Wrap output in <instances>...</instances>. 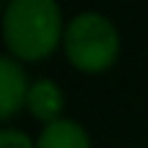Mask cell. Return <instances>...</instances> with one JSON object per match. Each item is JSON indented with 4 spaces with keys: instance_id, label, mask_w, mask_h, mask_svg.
I'll return each mask as SVG.
<instances>
[{
    "instance_id": "1",
    "label": "cell",
    "mask_w": 148,
    "mask_h": 148,
    "mask_svg": "<svg viewBox=\"0 0 148 148\" xmlns=\"http://www.w3.org/2000/svg\"><path fill=\"white\" fill-rule=\"evenodd\" d=\"M65 23L57 0H5L0 23L5 55L21 62L47 60L62 47Z\"/></svg>"
},
{
    "instance_id": "6",
    "label": "cell",
    "mask_w": 148,
    "mask_h": 148,
    "mask_svg": "<svg viewBox=\"0 0 148 148\" xmlns=\"http://www.w3.org/2000/svg\"><path fill=\"white\" fill-rule=\"evenodd\" d=\"M0 148H36V140H31L18 127H3L0 130Z\"/></svg>"
},
{
    "instance_id": "4",
    "label": "cell",
    "mask_w": 148,
    "mask_h": 148,
    "mask_svg": "<svg viewBox=\"0 0 148 148\" xmlns=\"http://www.w3.org/2000/svg\"><path fill=\"white\" fill-rule=\"evenodd\" d=\"M62 109H65V94L57 86V81H52V78H34L31 88H29V96H26L29 117L42 122V125H49V122L62 117Z\"/></svg>"
},
{
    "instance_id": "3",
    "label": "cell",
    "mask_w": 148,
    "mask_h": 148,
    "mask_svg": "<svg viewBox=\"0 0 148 148\" xmlns=\"http://www.w3.org/2000/svg\"><path fill=\"white\" fill-rule=\"evenodd\" d=\"M31 88V78L23 70V62L3 55L0 57V120L10 122L21 109H26V96Z\"/></svg>"
},
{
    "instance_id": "2",
    "label": "cell",
    "mask_w": 148,
    "mask_h": 148,
    "mask_svg": "<svg viewBox=\"0 0 148 148\" xmlns=\"http://www.w3.org/2000/svg\"><path fill=\"white\" fill-rule=\"evenodd\" d=\"M122 49V39L117 26L109 16L99 10H83L75 13L65 23L62 36V52L68 62L86 75H101L107 73Z\"/></svg>"
},
{
    "instance_id": "5",
    "label": "cell",
    "mask_w": 148,
    "mask_h": 148,
    "mask_svg": "<svg viewBox=\"0 0 148 148\" xmlns=\"http://www.w3.org/2000/svg\"><path fill=\"white\" fill-rule=\"evenodd\" d=\"M36 148H91V138L81 122L60 117L49 125H42Z\"/></svg>"
}]
</instances>
